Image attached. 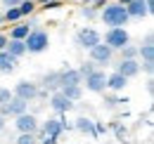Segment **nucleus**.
Masks as SVG:
<instances>
[{"label":"nucleus","mask_w":154,"mask_h":144,"mask_svg":"<svg viewBox=\"0 0 154 144\" xmlns=\"http://www.w3.org/2000/svg\"><path fill=\"white\" fill-rule=\"evenodd\" d=\"M112 59H114V50L107 47L104 43H97L95 47L88 50V62H93L95 69H104V66H109Z\"/></svg>","instance_id":"7ed1b4c3"},{"label":"nucleus","mask_w":154,"mask_h":144,"mask_svg":"<svg viewBox=\"0 0 154 144\" xmlns=\"http://www.w3.org/2000/svg\"><path fill=\"white\" fill-rule=\"evenodd\" d=\"M12 97H14V94H12V90H10V88H0V106H5Z\"/></svg>","instance_id":"c85d7f7f"},{"label":"nucleus","mask_w":154,"mask_h":144,"mask_svg":"<svg viewBox=\"0 0 154 144\" xmlns=\"http://www.w3.org/2000/svg\"><path fill=\"white\" fill-rule=\"evenodd\" d=\"M76 71L81 73V78H85V76H90V73L95 71V64H93V62H83V64L78 66Z\"/></svg>","instance_id":"a878e982"},{"label":"nucleus","mask_w":154,"mask_h":144,"mask_svg":"<svg viewBox=\"0 0 154 144\" xmlns=\"http://www.w3.org/2000/svg\"><path fill=\"white\" fill-rule=\"evenodd\" d=\"M33 2H40V5H45V2H50V0H33Z\"/></svg>","instance_id":"a19ab883"},{"label":"nucleus","mask_w":154,"mask_h":144,"mask_svg":"<svg viewBox=\"0 0 154 144\" xmlns=\"http://www.w3.org/2000/svg\"><path fill=\"white\" fill-rule=\"evenodd\" d=\"M107 2H109V0H93V5H90V7H95L97 12H100V10H102V7L107 5Z\"/></svg>","instance_id":"473e14b6"},{"label":"nucleus","mask_w":154,"mask_h":144,"mask_svg":"<svg viewBox=\"0 0 154 144\" xmlns=\"http://www.w3.org/2000/svg\"><path fill=\"white\" fill-rule=\"evenodd\" d=\"M0 2H2V7L7 10V7H19L21 0H0Z\"/></svg>","instance_id":"2f4dec72"},{"label":"nucleus","mask_w":154,"mask_h":144,"mask_svg":"<svg viewBox=\"0 0 154 144\" xmlns=\"http://www.w3.org/2000/svg\"><path fill=\"white\" fill-rule=\"evenodd\" d=\"M31 28H36V19L33 17L21 19V21H17V24H12L7 40H26V36L31 33Z\"/></svg>","instance_id":"9d476101"},{"label":"nucleus","mask_w":154,"mask_h":144,"mask_svg":"<svg viewBox=\"0 0 154 144\" xmlns=\"http://www.w3.org/2000/svg\"><path fill=\"white\" fill-rule=\"evenodd\" d=\"M114 2H119V5H123V7H126V5H131L133 0H114Z\"/></svg>","instance_id":"58836bf2"},{"label":"nucleus","mask_w":154,"mask_h":144,"mask_svg":"<svg viewBox=\"0 0 154 144\" xmlns=\"http://www.w3.org/2000/svg\"><path fill=\"white\" fill-rule=\"evenodd\" d=\"M119 102H121V99H116V97H107V99H104V106L107 109H116Z\"/></svg>","instance_id":"c756f323"},{"label":"nucleus","mask_w":154,"mask_h":144,"mask_svg":"<svg viewBox=\"0 0 154 144\" xmlns=\"http://www.w3.org/2000/svg\"><path fill=\"white\" fill-rule=\"evenodd\" d=\"M126 85H128V80H126L121 73H116V71H114V73H109V76H107V90H112V92H121L123 88H126Z\"/></svg>","instance_id":"a211bd4d"},{"label":"nucleus","mask_w":154,"mask_h":144,"mask_svg":"<svg viewBox=\"0 0 154 144\" xmlns=\"http://www.w3.org/2000/svg\"><path fill=\"white\" fill-rule=\"evenodd\" d=\"M29 111V104L26 102H21V99H17V97H12L5 106H0V116L2 118H17V116H21V113H26Z\"/></svg>","instance_id":"9b49d317"},{"label":"nucleus","mask_w":154,"mask_h":144,"mask_svg":"<svg viewBox=\"0 0 154 144\" xmlns=\"http://www.w3.org/2000/svg\"><path fill=\"white\" fill-rule=\"evenodd\" d=\"M5 123H7V121H5V118H2V116H0V132H2V130H5Z\"/></svg>","instance_id":"ea45409f"},{"label":"nucleus","mask_w":154,"mask_h":144,"mask_svg":"<svg viewBox=\"0 0 154 144\" xmlns=\"http://www.w3.org/2000/svg\"><path fill=\"white\" fill-rule=\"evenodd\" d=\"M2 21H7V24H17V21H21L19 7H7L5 14H2Z\"/></svg>","instance_id":"b1692460"},{"label":"nucleus","mask_w":154,"mask_h":144,"mask_svg":"<svg viewBox=\"0 0 154 144\" xmlns=\"http://www.w3.org/2000/svg\"><path fill=\"white\" fill-rule=\"evenodd\" d=\"M116 73H121L126 80H131V78H135L140 73V62L137 59H121L116 64Z\"/></svg>","instance_id":"f8f14e48"},{"label":"nucleus","mask_w":154,"mask_h":144,"mask_svg":"<svg viewBox=\"0 0 154 144\" xmlns=\"http://www.w3.org/2000/svg\"><path fill=\"white\" fill-rule=\"evenodd\" d=\"M24 45H26V54H43L48 52V47H50V33L45 31V28H31V33L26 36L24 40Z\"/></svg>","instance_id":"f03ea898"},{"label":"nucleus","mask_w":154,"mask_h":144,"mask_svg":"<svg viewBox=\"0 0 154 144\" xmlns=\"http://www.w3.org/2000/svg\"><path fill=\"white\" fill-rule=\"evenodd\" d=\"M12 94L17 97V99H21V102H36L40 97V88L38 83H33V80H19L14 88H12Z\"/></svg>","instance_id":"20e7f679"},{"label":"nucleus","mask_w":154,"mask_h":144,"mask_svg":"<svg viewBox=\"0 0 154 144\" xmlns=\"http://www.w3.org/2000/svg\"><path fill=\"white\" fill-rule=\"evenodd\" d=\"M142 45H154V36H152V33H147V36H145Z\"/></svg>","instance_id":"e433bc0d"},{"label":"nucleus","mask_w":154,"mask_h":144,"mask_svg":"<svg viewBox=\"0 0 154 144\" xmlns=\"http://www.w3.org/2000/svg\"><path fill=\"white\" fill-rule=\"evenodd\" d=\"M69 123L64 121V118H48L45 123H43V128H38L40 135L43 137H55V140H59V135L64 132V130H69Z\"/></svg>","instance_id":"1a4fd4ad"},{"label":"nucleus","mask_w":154,"mask_h":144,"mask_svg":"<svg viewBox=\"0 0 154 144\" xmlns=\"http://www.w3.org/2000/svg\"><path fill=\"white\" fill-rule=\"evenodd\" d=\"M0 24H2V17H0Z\"/></svg>","instance_id":"79ce46f5"},{"label":"nucleus","mask_w":154,"mask_h":144,"mask_svg":"<svg viewBox=\"0 0 154 144\" xmlns=\"http://www.w3.org/2000/svg\"><path fill=\"white\" fill-rule=\"evenodd\" d=\"M126 12H128V19H145L149 17V7L145 0H133L131 5H126Z\"/></svg>","instance_id":"2eb2a0df"},{"label":"nucleus","mask_w":154,"mask_h":144,"mask_svg":"<svg viewBox=\"0 0 154 144\" xmlns=\"http://www.w3.org/2000/svg\"><path fill=\"white\" fill-rule=\"evenodd\" d=\"M74 128H76L81 135H90V137H95V121L93 118H88V116H78L76 123H74Z\"/></svg>","instance_id":"f3484780"},{"label":"nucleus","mask_w":154,"mask_h":144,"mask_svg":"<svg viewBox=\"0 0 154 144\" xmlns=\"http://www.w3.org/2000/svg\"><path fill=\"white\" fill-rule=\"evenodd\" d=\"M43 92H59V88H62V83H59V71H48L45 76H43V80H40L38 85Z\"/></svg>","instance_id":"4468645a"},{"label":"nucleus","mask_w":154,"mask_h":144,"mask_svg":"<svg viewBox=\"0 0 154 144\" xmlns=\"http://www.w3.org/2000/svg\"><path fill=\"white\" fill-rule=\"evenodd\" d=\"M140 69H145V73H147V76H152V71H154V64H145V62H142V64H140Z\"/></svg>","instance_id":"72a5a7b5"},{"label":"nucleus","mask_w":154,"mask_h":144,"mask_svg":"<svg viewBox=\"0 0 154 144\" xmlns=\"http://www.w3.org/2000/svg\"><path fill=\"white\" fill-rule=\"evenodd\" d=\"M78 12H81V17H85V19H95L97 14H100L95 7H90V5H83V7L78 10Z\"/></svg>","instance_id":"bb28decb"},{"label":"nucleus","mask_w":154,"mask_h":144,"mask_svg":"<svg viewBox=\"0 0 154 144\" xmlns=\"http://www.w3.org/2000/svg\"><path fill=\"white\" fill-rule=\"evenodd\" d=\"M36 2L33 0H21L19 2V12H21V19H26V17H33L36 14Z\"/></svg>","instance_id":"5701e85b"},{"label":"nucleus","mask_w":154,"mask_h":144,"mask_svg":"<svg viewBox=\"0 0 154 144\" xmlns=\"http://www.w3.org/2000/svg\"><path fill=\"white\" fill-rule=\"evenodd\" d=\"M14 142L17 144H38V137L36 135H19Z\"/></svg>","instance_id":"cd10ccee"},{"label":"nucleus","mask_w":154,"mask_h":144,"mask_svg":"<svg viewBox=\"0 0 154 144\" xmlns=\"http://www.w3.org/2000/svg\"><path fill=\"white\" fill-rule=\"evenodd\" d=\"M14 128L19 130V135H38V118L33 116V113H21L14 118Z\"/></svg>","instance_id":"6e6552de"},{"label":"nucleus","mask_w":154,"mask_h":144,"mask_svg":"<svg viewBox=\"0 0 154 144\" xmlns=\"http://www.w3.org/2000/svg\"><path fill=\"white\" fill-rule=\"evenodd\" d=\"M59 83H62V88H71V85H81L83 83V78H81V73L76 69H62L59 71ZM59 88V90H62Z\"/></svg>","instance_id":"dca6fc26"},{"label":"nucleus","mask_w":154,"mask_h":144,"mask_svg":"<svg viewBox=\"0 0 154 144\" xmlns=\"http://www.w3.org/2000/svg\"><path fill=\"white\" fill-rule=\"evenodd\" d=\"M137 57L145 64H154V45H140L137 47Z\"/></svg>","instance_id":"4be33fe9"},{"label":"nucleus","mask_w":154,"mask_h":144,"mask_svg":"<svg viewBox=\"0 0 154 144\" xmlns=\"http://www.w3.org/2000/svg\"><path fill=\"white\" fill-rule=\"evenodd\" d=\"M74 106H76V104L69 102L62 92H52V94H50V109H52L55 113H69Z\"/></svg>","instance_id":"ddd939ff"},{"label":"nucleus","mask_w":154,"mask_h":144,"mask_svg":"<svg viewBox=\"0 0 154 144\" xmlns=\"http://www.w3.org/2000/svg\"><path fill=\"white\" fill-rule=\"evenodd\" d=\"M43 137V135H40ZM38 144H57V140L55 137H43V140H38Z\"/></svg>","instance_id":"f704fd0d"},{"label":"nucleus","mask_w":154,"mask_h":144,"mask_svg":"<svg viewBox=\"0 0 154 144\" xmlns=\"http://www.w3.org/2000/svg\"><path fill=\"white\" fill-rule=\"evenodd\" d=\"M74 43H76V47H81V50H90V47H95L97 43H102V36L97 33L93 26H83V28L76 31Z\"/></svg>","instance_id":"423d86ee"},{"label":"nucleus","mask_w":154,"mask_h":144,"mask_svg":"<svg viewBox=\"0 0 154 144\" xmlns=\"http://www.w3.org/2000/svg\"><path fill=\"white\" fill-rule=\"evenodd\" d=\"M59 92H62V94H64V97H66L69 102H74V104H76L78 99L83 97V85H71V88H62Z\"/></svg>","instance_id":"412c9836"},{"label":"nucleus","mask_w":154,"mask_h":144,"mask_svg":"<svg viewBox=\"0 0 154 144\" xmlns=\"http://www.w3.org/2000/svg\"><path fill=\"white\" fill-rule=\"evenodd\" d=\"M119 52H121V59H137V47H133V45H126Z\"/></svg>","instance_id":"393cba45"},{"label":"nucleus","mask_w":154,"mask_h":144,"mask_svg":"<svg viewBox=\"0 0 154 144\" xmlns=\"http://www.w3.org/2000/svg\"><path fill=\"white\" fill-rule=\"evenodd\" d=\"M7 47V33H0V52Z\"/></svg>","instance_id":"c9c22d12"},{"label":"nucleus","mask_w":154,"mask_h":144,"mask_svg":"<svg viewBox=\"0 0 154 144\" xmlns=\"http://www.w3.org/2000/svg\"><path fill=\"white\" fill-rule=\"evenodd\" d=\"M81 85H85V90H88V92L102 94V92L107 90V76H104L102 69H95L90 76H85V78H83V83H81Z\"/></svg>","instance_id":"0eeeda50"},{"label":"nucleus","mask_w":154,"mask_h":144,"mask_svg":"<svg viewBox=\"0 0 154 144\" xmlns=\"http://www.w3.org/2000/svg\"><path fill=\"white\" fill-rule=\"evenodd\" d=\"M97 17L102 19V24L109 26V28H126V24L131 21V19H128V12H126V7L119 5V2H107V5L100 10Z\"/></svg>","instance_id":"f257e3e1"},{"label":"nucleus","mask_w":154,"mask_h":144,"mask_svg":"<svg viewBox=\"0 0 154 144\" xmlns=\"http://www.w3.org/2000/svg\"><path fill=\"white\" fill-rule=\"evenodd\" d=\"M5 52L12 54V57L19 62L21 57L26 54V45H24V40H7V47H5Z\"/></svg>","instance_id":"6ab92c4d"},{"label":"nucleus","mask_w":154,"mask_h":144,"mask_svg":"<svg viewBox=\"0 0 154 144\" xmlns=\"http://www.w3.org/2000/svg\"><path fill=\"white\" fill-rule=\"evenodd\" d=\"M147 92H149V94H152V92H154V80H152V76L147 78Z\"/></svg>","instance_id":"4c0bfd02"},{"label":"nucleus","mask_w":154,"mask_h":144,"mask_svg":"<svg viewBox=\"0 0 154 144\" xmlns=\"http://www.w3.org/2000/svg\"><path fill=\"white\" fill-rule=\"evenodd\" d=\"M14 69H17V59L2 50L0 52V73H12Z\"/></svg>","instance_id":"aec40b11"},{"label":"nucleus","mask_w":154,"mask_h":144,"mask_svg":"<svg viewBox=\"0 0 154 144\" xmlns=\"http://www.w3.org/2000/svg\"><path fill=\"white\" fill-rule=\"evenodd\" d=\"M102 43L116 52V50L131 45V33H128L126 28H107V33H104V38H102Z\"/></svg>","instance_id":"39448f33"},{"label":"nucleus","mask_w":154,"mask_h":144,"mask_svg":"<svg viewBox=\"0 0 154 144\" xmlns=\"http://www.w3.org/2000/svg\"><path fill=\"white\" fill-rule=\"evenodd\" d=\"M43 7H45V10H57V7H62V0H50V2H45Z\"/></svg>","instance_id":"7c9ffc66"}]
</instances>
